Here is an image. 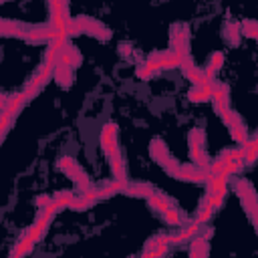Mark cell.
Wrapping results in <instances>:
<instances>
[{
	"instance_id": "1",
	"label": "cell",
	"mask_w": 258,
	"mask_h": 258,
	"mask_svg": "<svg viewBox=\"0 0 258 258\" xmlns=\"http://www.w3.org/2000/svg\"><path fill=\"white\" fill-rule=\"evenodd\" d=\"M99 141H101V149L105 151V155H107V159H109V163H111L113 175H115L117 179H127L125 163H123V157H121V149H119V145H117V123L107 121V123L101 127Z\"/></svg>"
},
{
	"instance_id": "16",
	"label": "cell",
	"mask_w": 258,
	"mask_h": 258,
	"mask_svg": "<svg viewBox=\"0 0 258 258\" xmlns=\"http://www.w3.org/2000/svg\"><path fill=\"white\" fill-rule=\"evenodd\" d=\"M189 157H191V161H194L198 167L210 169V157L206 155L204 147H189Z\"/></svg>"
},
{
	"instance_id": "4",
	"label": "cell",
	"mask_w": 258,
	"mask_h": 258,
	"mask_svg": "<svg viewBox=\"0 0 258 258\" xmlns=\"http://www.w3.org/2000/svg\"><path fill=\"white\" fill-rule=\"evenodd\" d=\"M169 50H175L183 56H189V34L185 24H173L169 34Z\"/></svg>"
},
{
	"instance_id": "7",
	"label": "cell",
	"mask_w": 258,
	"mask_h": 258,
	"mask_svg": "<svg viewBox=\"0 0 258 258\" xmlns=\"http://www.w3.org/2000/svg\"><path fill=\"white\" fill-rule=\"evenodd\" d=\"M52 79L56 81V85L60 89H69L73 85V67L71 64H64V62H56L54 64Z\"/></svg>"
},
{
	"instance_id": "6",
	"label": "cell",
	"mask_w": 258,
	"mask_h": 258,
	"mask_svg": "<svg viewBox=\"0 0 258 258\" xmlns=\"http://www.w3.org/2000/svg\"><path fill=\"white\" fill-rule=\"evenodd\" d=\"M210 236H212V230H206V234L204 236H194L189 242V256L191 258H204V256H208L210 254V246H208V240H210Z\"/></svg>"
},
{
	"instance_id": "13",
	"label": "cell",
	"mask_w": 258,
	"mask_h": 258,
	"mask_svg": "<svg viewBox=\"0 0 258 258\" xmlns=\"http://www.w3.org/2000/svg\"><path fill=\"white\" fill-rule=\"evenodd\" d=\"M58 62H64V64H71V67H79L81 64V52L71 42H67L62 52L58 54Z\"/></svg>"
},
{
	"instance_id": "2",
	"label": "cell",
	"mask_w": 258,
	"mask_h": 258,
	"mask_svg": "<svg viewBox=\"0 0 258 258\" xmlns=\"http://www.w3.org/2000/svg\"><path fill=\"white\" fill-rule=\"evenodd\" d=\"M58 169L60 171H64L75 183H77V187L81 189V191H85V189H89L91 187V181H89V177H87V173H85V169L73 159V157H69V155H64V157H60L58 159Z\"/></svg>"
},
{
	"instance_id": "18",
	"label": "cell",
	"mask_w": 258,
	"mask_h": 258,
	"mask_svg": "<svg viewBox=\"0 0 258 258\" xmlns=\"http://www.w3.org/2000/svg\"><path fill=\"white\" fill-rule=\"evenodd\" d=\"M187 145L189 147H204L206 145V133L200 127L189 129V133H187Z\"/></svg>"
},
{
	"instance_id": "24",
	"label": "cell",
	"mask_w": 258,
	"mask_h": 258,
	"mask_svg": "<svg viewBox=\"0 0 258 258\" xmlns=\"http://www.w3.org/2000/svg\"><path fill=\"white\" fill-rule=\"evenodd\" d=\"M163 218H165V222L167 224H171V226H179L181 224V214L177 212V210H173V208H169V210H165L163 212Z\"/></svg>"
},
{
	"instance_id": "21",
	"label": "cell",
	"mask_w": 258,
	"mask_h": 258,
	"mask_svg": "<svg viewBox=\"0 0 258 258\" xmlns=\"http://www.w3.org/2000/svg\"><path fill=\"white\" fill-rule=\"evenodd\" d=\"M75 198H77V194H73V191H58L52 200L56 202V206L60 210H64V208H71V204L75 202Z\"/></svg>"
},
{
	"instance_id": "5",
	"label": "cell",
	"mask_w": 258,
	"mask_h": 258,
	"mask_svg": "<svg viewBox=\"0 0 258 258\" xmlns=\"http://www.w3.org/2000/svg\"><path fill=\"white\" fill-rule=\"evenodd\" d=\"M173 177L181 179V181H194V183H206L210 179V169L198 167L196 163H185L179 165L177 171L173 173Z\"/></svg>"
},
{
	"instance_id": "19",
	"label": "cell",
	"mask_w": 258,
	"mask_h": 258,
	"mask_svg": "<svg viewBox=\"0 0 258 258\" xmlns=\"http://www.w3.org/2000/svg\"><path fill=\"white\" fill-rule=\"evenodd\" d=\"M230 129V137L236 141V143H246L248 141V133H246V127H244V123L240 121V123H236V125H230L228 127Z\"/></svg>"
},
{
	"instance_id": "22",
	"label": "cell",
	"mask_w": 258,
	"mask_h": 258,
	"mask_svg": "<svg viewBox=\"0 0 258 258\" xmlns=\"http://www.w3.org/2000/svg\"><path fill=\"white\" fill-rule=\"evenodd\" d=\"M240 30H242L244 36L258 40V20H244V22L240 24Z\"/></svg>"
},
{
	"instance_id": "27",
	"label": "cell",
	"mask_w": 258,
	"mask_h": 258,
	"mask_svg": "<svg viewBox=\"0 0 258 258\" xmlns=\"http://www.w3.org/2000/svg\"><path fill=\"white\" fill-rule=\"evenodd\" d=\"M14 115L12 113H8V111H2V115H0V129H2V139L6 137V133H8V125H10V119H12Z\"/></svg>"
},
{
	"instance_id": "11",
	"label": "cell",
	"mask_w": 258,
	"mask_h": 258,
	"mask_svg": "<svg viewBox=\"0 0 258 258\" xmlns=\"http://www.w3.org/2000/svg\"><path fill=\"white\" fill-rule=\"evenodd\" d=\"M28 28L30 26H26L22 22H12V20H2L0 22V32L4 36H16V38H22V40H24Z\"/></svg>"
},
{
	"instance_id": "12",
	"label": "cell",
	"mask_w": 258,
	"mask_h": 258,
	"mask_svg": "<svg viewBox=\"0 0 258 258\" xmlns=\"http://www.w3.org/2000/svg\"><path fill=\"white\" fill-rule=\"evenodd\" d=\"M34 240L24 232L22 236H20V240L16 242V246L12 248V252H10V258H20V256H24V254H28V252H32V248H34Z\"/></svg>"
},
{
	"instance_id": "25",
	"label": "cell",
	"mask_w": 258,
	"mask_h": 258,
	"mask_svg": "<svg viewBox=\"0 0 258 258\" xmlns=\"http://www.w3.org/2000/svg\"><path fill=\"white\" fill-rule=\"evenodd\" d=\"M153 75H155V71H151L145 62H141V64H137V67H135V77H137V79H141V81H147V79H151Z\"/></svg>"
},
{
	"instance_id": "26",
	"label": "cell",
	"mask_w": 258,
	"mask_h": 258,
	"mask_svg": "<svg viewBox=\"0 0 258 258\" xmlns=\"http://www.w3.org/2000/svg\"><path fill=\"white\" fill-rule=\"evenodd\" d=\"M212 214H214V208H212V206H200V212H198L196 220H198L200 224H206V222L212 218Z\"/></svg>"
},
{
	"instance_id": "9",
	"label": "cell",
	"mask_w": 258,
	"mask_h": 258,
	"mask_svg": "<svg viewBox=\"0 0 258 258\" xmlns=\"http://www.w3.org/2000/svg\"><path fill=\"white\" fill-rule=\"evenodd\" d=\"M149 153H151V157L163 167L165 163H167V159L171 157V153H169V149H167V145L159 139V137H155V139H151V145H149Z\"/></svg>"
},
{
	"instance_id": "20",
	"label": "cell",
	"mask_w": 258,
	"mask_h": 258,
	"mask_svg": "<svg viewBox=\"0 0 258 258\" xmlns=\"http://www.w3.org/2000/svg\"><path fill=\"white\" fill-rule=\"evenodd\" d=\"M187 99L194 101V103H204L210 99V91L204 89V87H191L189 93H187Z\"/></svg>"
},
{
	"instance_id": "23",
	"label": "cell",
	"mask_w": 258,
	"mask_h": 258,
	"mask_svg": "<svg viewBox=\"0 0 258 258\" xmlns=\"http://www.w3.org/2000/svg\"><path fill=\"white\" fill-rule=\"evenodd\" d=\"M226 38L232 42V44H236L238 40H240V34H242V30H240V24H226Z\"/></svg>"
},
{
	"instance_id": "15",
	"label": "cell",
	"mask_w": 258,
	"mask_h": 258,
	"mask_svg": "<svg viewBox=\"0 0 258 258\" xmlns=\"http://www.w3.org/2000/svg\"><path fill=\"white\" fill-rule=\"evenodd\" d=\"M147 202H149V206H151L153 210H157V212H161V214L171 208V200H169L165 194H161V191H153V194L147 198Z\"/></svg>"
},
{
	"instance_id": "10",
	"label": "cell",
	"mask_w": 258,
	"mask_h": 258,
	"mask_svg": "<svg viewBox=\"0 0 258 258\" xmlns=\"http://www.w3.org/2000/svg\"><path fill=\"white\" fill-rule=\"evenodd\" d=\"M202 230V224L198 220H194L191 224H187L183 230H179L177 234H169L171 244H181V242H189L194 236H198V232Z\"/></svg>"
},
{
	"instance_id": "14",
	"label": "cell",
	"mask_w": 258,
	"mask_h": 258,
	"mask_svg": "<svg viewBox=\"0 0 258 258\" xmlns=\"http://www.w3.org/2000/svg\"><path fill=\"white\" fill-rule=\"evenodd\" d=\"M153 191H155V189H153L149 183H143V181H139V183H131V185L125 187V194L131 196V198H145V200H147Z\"/></svg>"
},
{
	"instance_id": "3",
	"label": "cell",
	"mask_w": 258,
	"mask_h": 258,
	"mask_svg": "<svg viewBox=\"0 0 258 258\" xmlns=\"http://www.w3.org/2000/svg\"><path fill=\"white\" fill-rule=\"evenodd\" d=\"M73 24H75V30L77 34L85 32V34H91L99 40H109L111 38V32L107 26H103L101 22H97L95 18H89V16H79V18H73Z\"/></svg>"
},
{
	"instance_id": "28",
	"label": "cell",
	"mask_w": 258,
	"mask_h": 258,
	"mask_svg": "<svg viewBox=\"0 0 258 258\" xmlns=\"http://www.w3.org/2000/svg\"><path fill=\"white\" fill-rule=\"evenodd\" d=\"M50 202H52V198H48V196H38V198H36V208H38V210H44Z\"/></svg>"
},
{
	"instance_id": "17",
	"label": "cell",
	"mask_w": 258,
	"mask_h": 258,
	"mask_svg": "<svg viewBox=\"0 0 258 258\" xmlns=\"http://www.w3.org/2000/svg\"><path fill=\"white\" fill-rule=\"evenodd\" d=\"M222 64H224V54H222V52H214V54H212V58H210V64L204 69L206 77H208V79H214V77H216V73L222 69Z\"/></svg>"
},
{
	"instance_id": "8",
	"label": "cell",
	"mask_w": 258,
	"mask_h": 258,
	"mask_svg": "<svg viewBox=\"0 0 258 258\" xmlns=\"http://www.w3.org/2000/svg\"><path fill=\"white\" fill-rule=\"evenodd\" d=\"M30 101V97L26 95V91H20V93H16V95H12V97H4L2 99V111H8V113H12V115H16L26 103Z\"/></svg>"
}]
</instances>
